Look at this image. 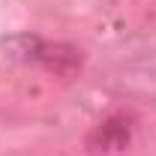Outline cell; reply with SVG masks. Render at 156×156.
<instances>
[{
    "label": "cell",
    "mask_w": 156,
    "mask_h": 156,
    "mask_svg": "<svg viewBox=\"0 0 156 156\" xmlns=\"http://www.w3.org/2000/svg\"><path fill=\"white\" fill-rule=\"evenodd\" d=\"M3 51H9V57L21 60V63H36V66L57 69V72H69L81 63V51L75 45L51 42V39L33 36V33H18V36L3 39Z\"/></svg>",
    "instance_id": "1"
}]
</instances>
